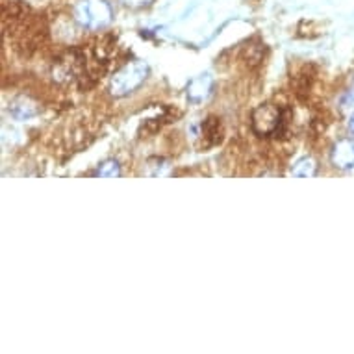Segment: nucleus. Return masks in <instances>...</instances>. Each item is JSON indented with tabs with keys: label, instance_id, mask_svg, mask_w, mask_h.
Listing matches in <instances>:
<instances>
[{
	"label": "nucleus",
	"instance_id": "nucleus-3",
	"mask_svg": "<svg viewBox=\"0 0 354 354\" xmlns=\"http://www.w3.org/2000/svg\"><path fill=\"white\" fill-rule=\"evenodd\" d=\"M250 127H252V132L260 138L279 134L280 128L284 127L282 110L274 104H260L252 111Z\"/></svg>",
	"mask_w": 354,
	"mask_h": 354
},
{
	"label": "nucleus",
	"instance_id": "nucleus-13",
	"mask_svg": "<svg viewBox=\"0 0 354 354\" xmlns=\"http://www.w3.org/2000/svg\"><path fill=\"white\" fill-rule=\"evenodd\" d=\"M347 104H354V84H353V89H351V93L347 95V100H345Z\"/></svg>",
	"mask_w": 354,
	"mask_h": 354
},
{
	"label": "nucleus",
	"instance_id": "nucleus-10",
	"mask_svg": "<svg viewBox=\"0 0 354 354\" xmlns=\"http://www.w3.org/2000/svg\"><path fill=\"white\" fill-rule=\"evenodd\" d=\"M245 58H247V64L250 67H256V65H260L263 62V50H261V45H256V47H249L247 48V54H245Z\"/></svg>",
	"mask_w": 354,
	"mask_h": 354
},
{
	"label": "nucleus",
	"instance_id": "nucleus-11",
	"mask_svg": "<svg viewBox=\"0 0 354 354\" xmlns=\"http://www.w3.org/2000/svg\"><path fill=\"white\" fill-rule=\"evenodd\" d=\"M121 2L122 4H127V6L140 10V8H149L154 0H121Z\"/></svg>",
	"mask_w": 354,
	"mask_h": 354
},
{
	"label": "nucleus",
	"instance_id": "nucleus-6",
	"mask_svg": "<svg viewBox=\"0 0 354 354\" xmlns=\"http://www.w3.org/2000/svg\"><path fill=\"white\" fill-rule=\"evenodd\" d=\"M209 89H212V78H209V75H201L195 80L189 82L187 97L195 100V102H198V100H204L208 97Z\"/></svg>",
	"mask_w": 354,
	"mask_h": 354
},
{
	"label": "nucleus",
	"instance_id": "nucleus-9",
	"mask_svg": "<svg viewBox=\"0 0 354 354\" xmlns=\"http://www.w3.org/2000/svg\"><path fill=\"white\" fill-rule=\"evenodd\" d=\"M95 176H100V178H115V176H121V167H119V163L115 160H106L95 171Z\"/></svg>",
	"mask_w": 354,
	"mask_h": 354
},
{
	"label": "nucleus",
	"instance_id": "nucleus-7",
	"mask_svg": "<svg viewBox=\"0 0 354 354\" xmlns=\"http://www.w3.org/2000/svg\"><path fill=\"white\" fill-rule=\"evenodd\" d=\"M317 173V163H315L314 158H301L299 162L291 167V174L293 176H299V178H310V176H315Z\"/></svg>",
	"mask_w": 354,
	"mask_h": 354
},
{
	"label": "nucleus",
	"instance_id": "nucleus-12",
	"mask_svg": "<svg viewBox=\"0 0 354 354\" xmlns=\"http://www.w3.org/2000/svg\"><path fill=\"white\" fill-rule=\"evenodd\" d=\"M348 132H351V136L354 138V113L351 115V119H348Z\"/></svg>",
	"mask_w": 354,
	"mask_h": 354
},
{
	"label": "nucleus",
	"instance_id": "nucleus-1",
	"mask_svg": "<svg viewBox=\"0 0 354 354\" xmlns=\"http://www.w3.org/2000/svg\"><path fill=\"white\" fill-rule=\"evenodd\" d=\"M147 76H149V67L140 59L122 65L121 69L115 71L110 78V93L113 97H127V95L134 93L136 89L147 80Z\"/></svg>",
	"mask_w": 354,
	"mask_h": 354
},
{
	"label": "nucleus",
	"instance_id": "nucleus-4",
	"mask_svg": "<svg viewBox=\"0 0 354 354\" xmlns=\"http://www.w3.org/2000/svg\"><path fill=\"white\" fill-rule=\"evenodd\" d=\"M330 162L334 167L342 171L354 167V138H345L334 143L330 151Z\"/></svg>",
	"mask_w": 354,
	"mask_h": 354
},
{
	"label": "nucleus",
	"instance_id": "nucleus-5",
	"mask_svg": "<svg viewBox=\"0 0 354 354\" xmlns=\"http://www.w3.org/2000/svg\"><path fill=\"white\" fill-rule=\"evenodd\" d=\"M41 111L39 104L35 102L32 97H17V99L12 100V104H10V113H12L15 119H30V117L37 115Z\"/></svg>",
	"mask_w": 354,
	"mask_h": 354
},
{
	"label": "nucleus",
	"instance_id": "nucleus-2",
	"mask_svg": "<svg viewBox=\"0 0 354 354\" xmlns=\"http://www.w3.org/2000/svg\"><path fill=\"white\" fill-rule=\"evenodd\" d=\"M75 19L84 28L100 30L111 23L113 12L106 0H80L75 6Z\"/></svg>",
	"mask_w": 354,
	"mask_h": 354
},
{
	"label": "nucleus",
	"instance_id": "nucleus-8",
	"mask_svg": "<svg viewBox=\"0 0 354 354\" xmlns=\"http://www.w3.org/2000/svg\"><path fill=\"white\" fill-rule=\"evenodd\" d=\"M203 134L209 140V145L219 143L221 138H223V128H221V122L217 117H208V119L204 121Z\"/></svg>",
	"mask_w": 354,
	"mask_h": 354
}]
</instances>
